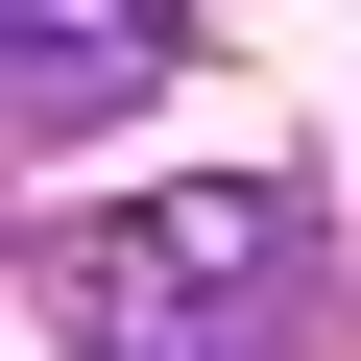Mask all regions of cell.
Listing matches in <instances>:
<instances>
[{
	"instance_id": "obj_2",
	"label": "cell",
	"mask_w": 361,
	"mask_h": 361,
	"mask_svg": "<svg viewBox=\"0 0 361 361\" xmlns=\"http://www.w3.org/2000/svg\"><path fill=\"white\" fill-rule=\"evenodd\" d=\"M169 49H193V0H0V121L25 145H97Z\"/></svg>"
},
{
	"instance_id": "obj_1",
	"label": "cell",
	"mask_w": 361,
	"mask_h": 361,
	"mask_svg": "<svg viewBox=\"0 0 361 361\" xmlns=\"http://www.w3.org/2000/svg\"><path fill=\"white\" fill-rule=\"evenodd\" d=\"M73 289L121 313V361H169V337H313V217L265 193V169H169L145 217H97L73 241Z\"/></svg>"
}]
</instances>
